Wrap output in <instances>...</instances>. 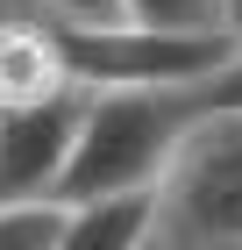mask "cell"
I'll return each instance as SVG.
<instances>
[{"label":"cell","instance_id":"6da1fadb","mask_svg":"<svg viewBox=\"0 0 242 250\" xmlns=\"http://www.w3.org/2000/svg\"><path fill=\"white\" fill-rule=\"evenodd\" d=\"M192 115H200L192 93H135V86L86 93V122H78L57 200L72 208V200H114V193H157Z\"/></svg>","mask_w":242,"mask_h":250},{"label":"cell","instance_id":"7a4b0ae2","mask_svg":"<svg viewBox=\"0 0 242 250\" xmlns=\"http://www.w3.org/2000/svg\"><path fill=\"white\" fill-rule=\"evenodd\" d=\"M149 250H242V107H200L157 179Z\"/></svg>","mask_w":242,"mask_h":250},{"label":"cell","instance_id":"3957f363","mask_svg":"<svg viewBox=\"0 0 242 250\" xmlns=\"http://www.w3.org/2000/svg\"><path fill=\"white\" fill-rule=\"evenodd\" d=\"M72 79L86 93H200L214 72L235 64L242 43L228 29H143V21H93V29H57Z\"/></svg>","mask_w":242,"mask_h":250},{"label":"cell","instance_id":"277c9868","mask_svg":"<svg viewBox=\"0 0 242 250\" xmlns=\"http://www.w3.org/2000/svg\"><path fill=\"white\" fill-rule=\"evenodd\" d=\"M78 122H86V86L36 107H0V200H57Z\"/></svg>","mask_w":242,"mask_h":250},{"label":"cell","instance_id":"5b68a950","mask_svg":"<svg viewBox=\"0 0 242 250\" xmlns=\"http://www.w3.org/2000/svg\"><path fill=\"white\" fill-rule=\"evenodd\" d=\"M72 58H64V36L57 21H43L36 7L0 21V107H36V100L72 93Z\"/></svg>","mask_w":242,"mask_h":250},{"label":"cell","instance_id":"8992f818","mask_svg":"<svg viewBox=\"0 0 242 250\" xmlns=\"http://www.w3.org/2000/svg\"><path fill=\"white\" fill-rule=\"evenodd\" d=\"M157 236V193H114V200H72L57 250H149Z\"/></svg>","mask_w":242,"mask_h":250},{"label":"cell","instance_id":"52a82bcc","mask_svg":"<svg viewBox=\"0 0 242 250\" xmlns=\"http://www.w3.org/2000/svg\"><path fill=\"white\" fill-rule=\"evenodd\" d=\"M64 200H0V250H57Z\"/></svg>","mask_w":242,"mask_h":250},{"label":"cell","instance_id":"ba28073f","mask_svg":"<svg viewBox=\"0 0 242 250\" xmlns=\"http://www.w3.org/2000/svg\"><path fill=\"white\" fill-rule=\"evenodd\" d=\"M114 7L143 29H221V0H114Z\"/></svg>","mask_w":242,"mask_h":250},{"label":"cell","instance_id":"9c48e42d","mask_svg":"<svg viewBox=\"0 0 242 250\" xmlns=\"http://www.w3.org/2000/svg\"><path fill=\"white\" fill-rule=\"evenodd\" d=\"M43 21H57V29H93V21H121V7L114 0H29Z\"/></svg>","mask_w":242,"mask_h":250},{"label":"cell","instance_id":"30bf717a","mask_svg":"<svg viewBox=\"0 0 242 250\" xmlns=\"http://www.w3.org/2000/svg\"><path fill=\"white\" fill-rule=\"evenodd\" d=\"M192 107H242V50H235L228 72H214L200 93H192Z\"/></svg>","mask_w":242,"mask_h":250},{"label":"cell","instance_id":"8fae6325","mask_svg":"<svg viewBox=\"0 0 242 250\" xmlns=\"http://www.w3.org/2000/svg\"><path fill=\"white\" fill-rule=\"evenodd\" d=\"M221 29H228V36L242 43V0H221Z\"/></svg>","mask_w":242,"mask_h":250}]
</instances>
